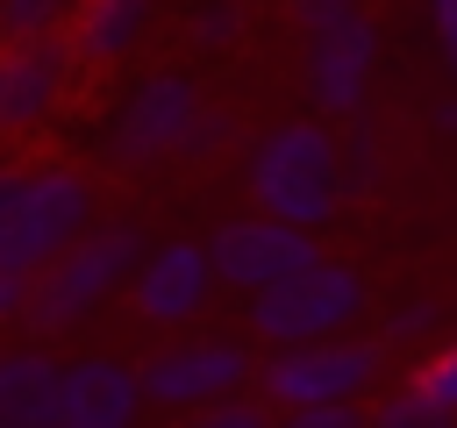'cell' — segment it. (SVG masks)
Here are the masks:
<instances>
[{
  "instance_id": "7c38bea8",
  "label": "cell",
  "mask_w": 457,
  "mask_h": 428,
  "mask_svg": "<svg viewBox=\"0 0 457 428\" xmlns=\"http://www.w3.org/2000/svg\"><path fill=\"white\" fill-rule=\"evenodd\" d=\"M143 421H150L143 364L114 350L64 357V428H143Z\"/></svg>"
},
{
  "instance_id": "ba28073f",
  "label": "cell",
  "mask_w": 457,
  "mask_h": 428,
  "mask_svg": "<svg viewBox=\"0 0 457 428\" xmlns=\"http://www.w3.org/2000/svg\"><path fill=\"white\" fill-rule=\"evenodd\" d=\"M207 257H214V278H221L228 292L257 300V292L314 271L328 250H321L314 228H293V221H271V214H236V221H221V228L207 235Z\"/></svg>"
},
{
  "instance_id": "ac0fdd59",
  "label": "cell",
  "mask_w": 457,
  "mask_h": 428,
  "mask_svg": "<svg viewBox=\"0 0 457 428\" xmlns=\"http://www.w3.org/2000/svg\"><path fill=\"white\" fill-rule=\"evenodd\" d=\"M428 335H436V300L407 292V300L378 307V342H386V350H414V342H428Z\"/></svg>"
},
{
  "instance_id": "52a82bcc",
  "label": "cell",
  "mask_w": 457,
  "mask_h": 428,
  "mask_svg": "<svg viewBox=\"0 0 457 428\" xmlns=\"http://www.w3.org/2000/svg\"><path fill=\"white\" fill-rule=\"evenodd\" d=\"M386 364L393 350L378 335H336V342H307V350H264L257 392L286 414V407H371L386 392Z\"/></svg>"
},
{
  "instance_id": "4fadbf2b",
  "label": "cell",
  "mask_w": 457,
  "mask_h": 428,
  "mask_svg": "<svg viewBox=\"0 0 457 428\" xmlns=\"http://www.w3.org/2000/svg\"><path fill=\"white\" fill-rule=\"evenodd\" d=\"M0 428H64V364L43 342L0 357Z\"/></svg>"
},
{
  "instance_id": "5b68a950",
  "label": "cell",
  "mask_w": 457,
  "mask_h": 428,
  "mask_svg": "<svg viewBox=\"0 0 457 428\" xmlns=\"http://www.w3.org/2000/svg\"><path fill=\"white\" fill-rule=\"evenodd\" d=\"M150 257L143 228L136 221H100L86 243H71L43 278H36V300H29V342H50V335H71L86 328L114 292L136 285V264Z\"/></svg>"
},
{
  "instance_id": "603a6c76",
  "label": "cell",
  "mask_w": 457,
  "mask_h": 428,
  "mask_svg": "<svg viewBox=\"0 0 457 428\" xmlns=\"http://www.w3.org/2000/svg\"><path fill=\"white\" fill-rule=\"evenodd\" d=\"M428 43H436L443 78L457 86V0H428Z\"/></svg>"
},
{
  "instance_id": "8fae6325",
  "label": "cell",
  "mask_w": 457,
  "mask_h": 428,
  "mask_svg": "<svg viewBox=\"0 0 457 428\" xmlns=\"http://www.w3.org/2000/svg\"><path fill=\"white\" fill-rule=\"evenodd\" d=\"M371 71H378V21L371 14L300 43V78H307V100L321 121H357L371 100Z\"/></svg>"
},
{
  "instance_id": "30bf717a",
  "label": "cell",
  "mask_w": 457,
  "mask_h": 428,
  "mask_svg": "<svg viewBox=\"0 0 457 428\" xmlns=\"http://www.w3.org/2000/svg\"><path fill=\"white\" fill-rule=\"evenodd\" d=\"M214 292H221V278H214L207 243L171 235V243H150V257L136 264L129 307H136V321H143V328H157V335H193V328H200V314L214 307Z\"/></svg>"
},
{
  "instance_id": "7402d4cb",
  "label": "cell",
  "mask_w": 457,
  "mask_h": 428,
  "mask_svg": "<svg viewBox=\"0 0 457 428\" xmlns=\"http://www.w3.org/2000/svg\"><path fill=\"white\" fill-rule=\"evenodd\" d=\"M278 428H371V407H286Z\"/></svg>"
},
{
  "instance_id": "9c48e42d",
  "label": "cell",
  "mask_w": 457,
  "mask_h": 428,
  "mask_svg": "<svg viewBox=\"0 0 457 428\" xmlns=\"http://www.w3.org/2000/svg\"><path fill=\"white\" fill-rule=\"evenodd\" d=\"M79 78H86V57H79L71 36H29V43H7V57H0V128H7V136H36V128H50V121L71 107Z\"/></svg>"
},
{
  "instance_id": "ffe728a7",
  "label": "cell",
  "mask_w": 457,
  "mask_h": 428,
  "mask_svg": "<svg viewBox=\"0 0 457 428\" xmlns=\"http://www.w3.org/2000/svg\"><path fill=\"white\" fill-rule=\"evenodd\" d=\"M286 14H293V29H300V43H307V36L350 29V21L371 14V7H364V0H286Z\"/></svg>"
},
{
  "instance_id": "3957f363",
  "label": "cell",
  "mask_w": 457,
  "mask_h": 428,
  "mask_svg": "<svg viewBox=\"0 0 457 428\" xmlns=\"http://www.w3.org/2000/svg\"><path fill=\"white\" fill-rule=\"evenodd\" d=\"M100 228V185L71 157H29L0 178V271L43 278L71 243Z\"/></svg>"
},
{
  "instance_id": "7a4b0ae2",
  "label": "cell",
  "mask_w": 457,
  "mask_h": 428,
  "mask_svg": "<svg viewBox=\"0 0 457 428\" xmlns=\"http://www.w3.org/2000/svg\"><path fill=\"white\" fill-rule=\"evenodd\" d=\"M243 193H250V214H271V221H293V228H328L350 200V157H343V136L307 114V121H271L250 157H243Z\"/></svg>"
},
{
  "instance_id": "d6986e66",
  "label": "cell",
  "mask_w": 457,
  "mask_h": 428,
  "mask_svg": "<svg viewBox=\"0 0 457 428\" xmlns=\"http://www.w3.org/2000/svg\"><path fill=\"white\" fill-rule=\"evenodd\" d=\"M171 428H278V407H271L264 392H243V399H221V407L179 414Z\"/></svg>"
},
{
  "instance_id": "e0dca14e",
  "label": "cell",
  "mask_w": 457,
  "mask_h": 428,
  "mask_svg": "<svg viewBox=\"0 0 457 428\" xmlns=\"http://www.w3.org/2000/svg\"><path fill=\"white\" fill-rule=\"evenodd\" d=\"M243 29H250L243 0H193V14H186V36H193V43L207 50V57L236 50V43H243Z\"/></svg>"
},
{
  "instance_id": "277c9868",
  "label": "cell",
  "mask_w": 457,
  "mask_h": 428,
  "mask_svg": "<svg viewBox=\"0 0 457 428\" xmlns=\"http://www.w3.org/2000/svg\"><path fill=\"white\" fill-rule=\"evenodd\" d=\"M364 321H371V278L343 257H321L314 271L243 300V335L257 350H307V342L364 335Z\"/></svg>"
},
{
  "instance_id": "cb8c5ba5",
  "label": "cell",
  "mask_w": 457,
  "mask_h": 428,
  "mask_svg": "<svg viewBox=\"0 0 457 428\" xmlns=\"http://www.w3.org/2000/svg\"><path fill=\"white\" fill-rule=\"evenodd\" d=\"M343 157H350V193H364V185H371V171H378L371 136H364V128H350V136H343Z\"/></svg>"
},
{
  "instance_id": "5bb4252c",
  "label": "cell",
  "mask_w": 457,
  "mask_h": 428,
  "mask_svg": "<svg viewBox=\"0 0 457 428\" xmlns=\"http://www.w3.org/2000/svg\"><path fill=\"white\" fill-rule=\"evenodd\" d=\"M150 36H157V0H86L79 21H71V43H79L86 71L136 64Z\"/></svg>"
},
{
  "instance_id": "d4e9b609",
  "label": "cell",
  "mask_w": 457,
  "mask_h": 428,
  "mask_svg": "<svg viewBox=\"0 0 457 428\" xmlns=\"http://www.w3.org/2000/svg\"><path fill=\"white\" fill-rule=\"evenodd\" d=\"M428 128H436V136H457V86H450L443 100H428Z\"/></svg>"
},
{
  "instance_id": "2e32d148",
  "label": "cell",
  "mask_w": 457,
  "mask_h": 428,
  "mask_svg": "<svg viewBox=\"0 0 457 428\" xmlns=\"http://www.w3.org/2000/svg\"><path fill=\"white\" fill-rule=\"evenodd\" d=\"M86 0H0V29L7 43H29V36H71Z\"/></svg>"
},
{
  "instance_id": "44dd1931",
  "label": "cell",
  "mask_w": 457,
  "mask_h": 428,
  "mask_svg": "<svg viewBox=\"0 0 457 428\" xmlns=\"http://www.w3.org/2000/svg\"><path fill=\"white\" fill-rule=\"evenodd\" d=\"M414 385H421L443 414H457V335H450V342H436V350L414 364Z\"/></svg>"
},
{
  "instance_id": "8992f818",
  "label": "cell",
  "mask_w": 457,
  "mask_h": 428,
  "mask_svg": "<svg viewBox=\"0 0 457 428\" xmlns=\"http://www.w3.org/2000/svg\"><path fill=\"white\" fill-rule=\"evenodd\" d=\"M257 371H264V357L250 335L193 328L143 357V392H150V414H200V407L257 392Z\"/></svg>"
},
{
  "instance_id": "9a60e30c",
  "label": "cell",
  "mask_w": 457,
  "mask_h": 428,
  "mask_svg": "<svg viewBox=\"0 0 457 428\" xmlns=\"http://www.w3.org/2000/svg\"><path fill=\"white\" fill-rule=\"evenodd\" d=\"M371 428H457V414H443L414 378H400L371 399Z\"/></svg>"
},
{
  "instance_id": "6da1fadb",
  "label": "cell",
  "mask_w": 457,
  "mask_h": 428,
  "mask_svg": "<svg viewBox=\"0 0 457 428\" xmlns=\"http://www.w3.org/2000/svg\"><path fill=\"white\" fill-rule=\"evenodd\" d=\"M228 114L200 100L193 71H143L121 86V100L100 114L93 150L114 171H150V164H179V157H214L228 143Z\"/></svg>"
}]
</instances>
